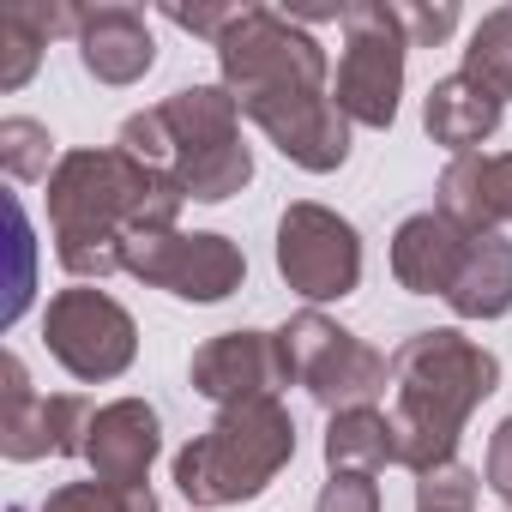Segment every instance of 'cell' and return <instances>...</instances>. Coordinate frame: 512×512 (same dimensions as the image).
Masks as SVG:
<instances>
[{
  "label": "cell",
  "instance_id": "cell-1",
  "mask_svg": "<svg viewBox=\"0 0 512 512\" xmlns=\"http://www.w3.org/2000/svg\"><path fill=\"white\" fill-rule=\"evenodd\" d=\"M181 205H187V193L169 175L133 163L121 145L61 151L49 193H43L55 260L79 284H103L109 272H121V253L133 235L181 229Z\"/></svg>",
  "mask_w": 512,
  "mask_h": 512
},
{
  "label": "cell",
  "instance_id": "cell-2",
  "mask_svg": "<svg viewBox=\"0 0 512 512\" xmlns=\"http://www.w3.org/2000/svg\"><path fill=\"white\" fill-rule=\"evenodd\" d=\"M386 362H392L398 464L410 476H428L458 458L470 416L500 392V356L464 338L458 326H434V332H410Z\"/></svg>",
  "mask_w": 512,
  "mask_h": 512
},
{
  "label": "cell",
  "instance_id": "cell-3",
  "mask_svg": "<svg viewBox=\"0 0 512 512\" xmlns=\"http://www.w3.org/2000/svg\"><path fill=\"white\" fill-rule=\"evenodd\" d=\"M115 145L133 163L169 175L199 205H223L253 181V151L241 145V103L223 85H181L157 109L127 115Z\"/></svg>",
  "mask_w": 512,
  "mask_h": 512
},
{
  "label": "cell",
  "instance_id": "cell-4",
  "mask_svg": "<svg viewBox=\"0 0 512 512\" xmlns=\"http://www.w3.org/2000/svg\"><path fill=\"white\" fill-rule=\"evenodd\" d=\"M296 458V416L284 398H253V404H229L211 416L205 434H193L175 452V488L199 506H241L260 500Z\"/></svg>",
  "mask_w": 512,
  "mask_h": 512
},
{
  "label": "cell",
  "instance_id": "cell-5",
  "mask_svg": "<svg viewBox=\"0 0 512 512\" xmlns=\"http://www.w3.org/2000/svg\"><path fill=\"white\" fill-rule=\"evenodd\" d=\"M211 49H217L223 91H229L235 103L278 97V91H326V85H332V67H326L320 37H314L296 13L235 7L229 31H223Z\"/></svg>",
  "mask_w": 512,
  "mask_h": 512
},
{
  "label": "cell",
  "instance_id": "cell-6",
  "mask_svg": "<svg viewBox=\"0 0 512 512\" xmlns=\"http://www.w3.org/2000/svg\"><path fill=\"white\" fill-rule=\"evenodd\" d=\"M338 25H344V55H338L332 97H338L350 127L386 133L398 121L404 61H410V37L398 25V7L392 0H350L338 13Z\"/></svg>",
  "mask_w": 512,
  "mask_h": 512
},
{
  "label": "cell",
  "instance_id": "cell-7",
  "mask_svg": "<svg viewBox=\"0 0 512 512\" xmlns=\"http://www.w3.org/2000/svg\"><path fill=\"white\" fill-rule=\"evenodd\" d=\"M284 356H290V374L296 386L320 404V410H356V404H374L386 386H392V362L362 344L350 326H338L332 314L320 308H302L284 320Z\"/></svg>",
  "mask_w": 512,
  "mask_h": 512
},
{
  "label": "cell",
  "instance_id": "cell-8",
  "mask_svg": "<svg viewBox=\"0 0 512 512\" xmlns=\"http://www.w3.org/2000/svg\"><path fill=\"white\" fill-rule=\"evenodd\" d=\"M121 272L151 284V290H169L175 302H229L241 284H247V253L241 241L217 235V229H151V235H133L127 253H121Z\"/></svg>",
  "mask_w": 512,
  "mask_h": 512
},
{
  "label": "cell",
  "instance_id": "cell-9",
  "mask_svg": "<svg viewBox=\"0 0 512 512\" xmlns=\"http://www.w3.org/2000/svg\"><path fill=\"white\" fill-rule=\"evenodd\" d=\"M43 344H49V356H55L73 380L103 386V380H121V374L133 368V356H139V326H133V314H127L109 290H97V284H67V290H55L49 308H43Z\"/></svg>",
  "mask_w": 512,
  "mask_h": 512
},
{
  "label": "cell",
  "instance_id": "cell-10",
  "mask_svg": "<svg viewBox=\"0 0 512 512\" xmlns=\"http://www.w3.org/2000/svg\"><path fill=\"white\" fill-rule=\"evenodd\" d=\"M278 278L308 302H344L362 290V235L344 211L320 205V199H296L278 217Z\"/></svg>",
  "mask_w": 512,
  "mask_h": 512
},
{
  "label": "cell",
  "instance_id": "cell-11",
  "mask_svg": "<svg viewBox=\"0 0 512 512\" xmlns=\"http://www.w3.org/2000/svg\"><path fill=\"white\" fill-rule=\"evenodd\" d=\"M91 404L79 392H55L43 398L25 374L19 356H7V404H0V452L13 464L31 458H85V434H91Z\"/></svg>",
  "mask_w": 512,
  "mask_h": 512
},
{
  "label": "cell",
  "instance_id": "cell-12",
  "mask_svg": "<svg viewBox=\"0 0 512 512\" xmlns=\"http://www.w3.org/2000/svg\"><path fill=\"white\" fill-rule=\"evenodd\" d=\"M241 115L260 127L296 169H308V175H332V169L350 163V121H344L332 85H326V91L253 97V103H241Z\"/></svg>",
  "mask_w": 512,
  "mask_h": 512
},
{
  "label": "cell",
  "instance_id": "cell-13",
  "mask_svg": "<svg viewBox=\"0 0 512 512\" xmlns=\"http://www.w3.org/2000/svg\"><path fill=\"white\" fill-rule=\"evenodd\" d=\"M187 380H193V392L211 398L217 410L253 404V398H278L284 386H296L278 332H217V338H205V344L193 350Z\"/></svg>",
  "mask_w": 512,
  "mask_h": 512
},
{
  "label": "cell",
  "instance_id": "cell-14",
  "mask_svg": "<svg viewBox=\"0 0 512 512\" xmlns=\"http://www.w3.org/2000/svg\"><path fill=\"white\" fill-rule=\"evenodd\" d=\"M163 452V416L145 404V398H115L91 416V434H85V464L97 482H115V488H145L151 464Z\"/></svg>",
  "mask_w": 512,
  "mask_h": 512
},
{
  "label": "cell",
  "instance_id": "cell-15",
  "mask_svg": "<svg viewBox=\"0 0 512 512\" xmlns=\"http://www.w3.org/2000/svg\"><path fill=\"white\" fill-rule=\"evenodd\" d=\"M434 211L452 217L464 235H506L512 229V151H470L440 169Z\"/></svg>",
  "mask_w": 512,
  "mask_h": 512
},
{
  "label": "cell",
  "instance_id": "cell-16",
  "mask_svg": "<svg viewBox=\"0 0 512 512\" xmlns=\"http://www.w3.org/2000/svg\"><path fill=\"white\" fill-rule=\"evenodd\" d=\"M470 241L476 235H464L452 217H440V211H416V217H404L398 229H392V278H398V290H410V296H452V284H458V272H464V260H470Z\"/></svg>",
  "mask_w": 512,
  "mask_h": 512
},
{
  "label": "cell",
  "instance_id": "cell-17",
  "mask_svg": "<svg viewBox=\"0 0 512 512\" xmlns=\"http://www.w3.org/2000/svg\"><path fill=\"white\" fill-rule=\"evenodd\" d=\"M79 67L97 79V85H139L151 67H157V43H151V25L139 7H121V0H109V7H85L79 13Z\"/></svg>",
  "mask_w": 512,
  "mask_h": 512
},
{
  "label": "cell",
  "instance_id": "cell-18",
  "mask_svg": "<svg viewBox=\"0 0 512 512\" xmlns=\"http://www.w3.org/2000/svg\"><path fill=\"white\" fill-rule=\"evenodd\" d=\"M500 115H506V103H500L494 91H482L476 79H464V73L434 79L428 97H422V127H428V139L446 145L452 157L482 151V139L500 133Z\"/></svg>",
  "mask_w": 512,
  "mask_h": 512
},
{
  "label": "cell",
  "instance_id": "cell-19",
  "mask_svg": "<svg viewBox=\"0 0 512 512\" xmlns=\"http://www.w3.org/2000/svg\"><path fill=\"white\" fill-rule=\"evenodd\" d=\"M458 320H500L512 314V235H476L470 260L446 296Z\"/></svg>",
  "mask_w": 512,
  "mask_h": 512
},
{
  "label": "cell",
  "instance_id": "cell-20",
  "mask_svg": "<svg viewBox=\"0 0 512 512\" xmlns=\"http://www.w3.org/2000/svg\"><path fill=\"white\" fill-rule=\"evenodd\" d=\"M326 464L332 470H386L398 464V428H392V410L380 404H356V410H338L326 422Z\"/></svg>",
  "mask_w": 512,
  "mask_h": 512
},
{
  "label": "cell",
  "instance_id": "cell-21",
  "mask_svg": "<svg viewBox=\"0 0 512 512\" xmlns=\"http://www.w3.org/2000/svg\"><path fill=\"white\" fill-rule=\"evenodd\" d=\"M464 79H476L482 91H494L500 103H512V7H494L476 19L470 43H464Z\"/></svg>",
  "mask_w": 512,
  "mask_h": 512
},
{
  "label": "cell",
  "instance_id": "cell-22",
  "mask_svg": "<svg viewBox=\"0 0 512 512\" xmlns=\"http://www.w3.org/2000/svg\"><path fill=\"white\" fill-rule=\"evenodd\" d=\"M0 163H7L13 181H49L55 175V139L43 121H25V115H7L0 121Z\"/></svg>",
  "mask_w": 512,
  "mask_h": 512
},
{
  "label": "cell",
  "instance_id": "cell-23",
  "mask_svg": "<svg viewBox=\"0 0 512 512\" xmlns=\"http://www.w3.org/2000/svg\"><path fill=\"white\" fill-rule=\"evenodd\" d=\"M37 512H157L151 488H115V482H61Z\"/></svg>",
  "mask_w": 512,
  "mask_h": 512
},
{
  "label": "cell",
  "instance_id": "cell-24",
  "mask_svg": "<svg viewBox=\"0 0 512 512\" xmlns=\"http://www.w3.org/2000/svg\"><path fill=\"white\" fill-rule=\"evenodd\" d=\"M416 512H476V470L452 458V464L416 476Z\"/></svg>",
  "mask_w": 512,
  "mask_h": 512
},
{
  "label": "cell",
  "instance_id": "cell-25",
  "mask_svg": "<svg viewBox=\"0 0 512 512\" xmlns=\"http://www.w3.org/2000/svg\"><path fill=\"white\" fill-rule=\"evenodd\" d=\"M314 512H380V482L368 470H332Z\"/></svg>",
  "mask_w": 512,
  "mask_h": 512
},
{
  "label": "cell",
  "instance_id": "cell-26",
  "mask_svg": "<svg viewBox=\"0 0 512 512\" xmlns=\"http://www.w3.org/2000/svg\"><path fill=\"white\" fill-rule=\"evenodd\" d=\"M398 25L410 37V49H434L458 31V7L452 0H440V7H422V0H398Z\"/></svg>",
  "mask_w": 512,
  "mask_h": 512
},
{
  "label": "cell",
  "instance_id": "cell-27",
  "mask_svg": "<svg viewBox=\"0 0 512 512\" xmlns=\"http://www.w3.org/2000/svg\"><path fill=\"white\" fill-rule=\"evenodd\" d=\"M488 488L506 500V512H512V416H500L494 422V434H488Z\"/></svg>",
  "mask_w": 512,
  "mask_h": 512
},
{
  "label": "cell",
  "instance_id": "cell-28",
  "mask_svg": "<svg viewBox=\"0 0 512 512\" xmlns=\"http://www.w3.org/2000/svg\"><path fill=\"white\" fill-rule=\"evenodd\" d=\"M13 253H19V290H13V302H7V326L31 308V223H25L19 199H13Z\"/></svg>",
  "mask_w": 512,
  "mask_h": 512
},
{
  "label": "cell",
  "instance_id": "cell-29",
  "mask_svg": "<svg viewBox=\"0 0 512 512\" xmlns=\"http://www.w3.org/2000/svg\"><path fill=\"white\" fill-rule=\"evenodd\" d=\"M163 19L169 25H181V31H193V37H223L229 31V19H235V7H163Z\"/></svg>",
  "mask_w": 512,
  "mask_h": 512
}]
</instances>
